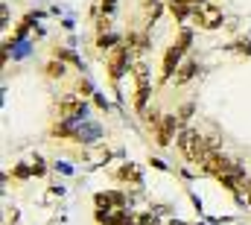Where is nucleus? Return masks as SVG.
Masks as SVG:
<instances>
[{"mask_svg": "<svg viewBox=\"0 0 251 225\" xmlns=\"http://www.w3.org/2000/svg\"><path fill=\"white\" fill-rule=\"evenodd\" d=\"M178 117L176 114H164V120L152 129V135H155V143L158 146H170L173 143V138H178Z\"/></svg>", "mask_w": 251, "mask_h": 225, "instance_id": "obj_6", "label": "nucleus"}, {"mask_svg": "<svg viewBox=\"0 0 251 225\" xmlns=\"http://www.w3.org/2000/svg\"><path fill=\"white\" fill-rule=\"evenodd\" d=\"M184 53H187V50H181L178 44H170V47L164 50V58H161V85H164V82H170V79L176 76V70L181 67Z\"/></svg>", "mask_w": 251, "mask_h": 225, "instance_id": "obj_5", "label": "nucleus"}, {"mask_svg": "<svg viewBox=\"0 0 251 225\" xmlns=\"http://www.w3.org/2000/svg\"><path fill=\"white\" fill-rule=\"evenodd\" d=\"M128 58H131V50L126 44H117L114 50H108V56H105V73H108L111 85H117L120 76L128 70Z\"/></svg>", "mask_w": 251, "mask_h": 225, "instance_id": "obj_3", "label": "nucleus"}, {"mask_svg": "<svg viewBox=\"0 0 251 225\" xmlns=\"http://www.w3.org/2000/svg\"><path fill=\"white\" fill-rule=\"evenodd\" d=\"M114 178L123 181V184H131V187H140L143 184V175H140V169L134 167V164H123V167L114 172Z\"/></svg>", "mask_w": 251, "mask_h": 225, "instance_id": "obj_11", "label": "nucleus"}, {"mask_svg": "<svg viewBox=\"0 0 251 225\" xmlns=\"http://www.w3.org/2000/svg\"><path fill=\"white\" fill-rule=\"evenodd\" d=\"M190 41H193V32L181 27V29H178V35H176V44H178L181 50H190Z\"/></svg>", "mask_w": 251, "mask_h": 225, "instance_id": "obj_17", "label": "nucleus"}, {"mask_svg": "<svg viewBox=\"0 0 251 225\" xmlns=\"http://www.w3.org/2000/svg\"><path fill=\"white\" fill-rule=\"evenodd\" d=\"M134 223H137V225H161V223H158V217H152V214H137V217H134Z\"/></svg>", "mask_w": 251, "mask_h": 225, "instance_id": "obj_20", "label": "nucleus"}, {"mask_svg": "<svg viewBox=\"0 0 251 225\" xmlns=\"http://www.w3.org/2000/svg\"><path fill=\"white\" fill-rule=\"evenodd\" d=\"M94 205H97V208H102V211H117V208H126V193H120V190L97 193V196H94Z\"/></svg>", "mask_w": 251, "mask_h": 225, "instance_id": "obj_9", "label": "nucleus"}, {"mask_svg": "<svg viewBox=\"0 0 251 225\" xmlns=\"http://www.w3.org/2000/svg\"><path fill=\"white\" fill-rule=\"evenodd\" d=\"M53 58H62V61H70V64H79V58L73 56L70 50H62V47H53Z\"/></svg>", "mask_w": 251, "mask_h": 225, "instance_id": "obj_19", "label": "nucleus"}, {"mask_svg": "<svg viewBox=\"0 0 251 225\" xmlns=\"http://www.w3.org/2000/svg\"><path fill=\"white\" fill-rule=\"evenodd\" d=\"M117 44H120V38H117V35H111V32L97 35V47H100V50H114Z\"/></svg>", "mask_w": 251, "mask_h": 225, "instance_id": "obj_16", "label": "nucleus"}, {"mask_svg": "<svg viewBox=\"0 0 251 225\" xmlns=\"http://www.w3.org/2000/svg\"><path fill=\"white\" fill-rule=\"evenodd\" d=\"M246 202H249V205H251V181H249V184H246Z\"/></svg>", "mask_w": 251, "mask_h": 225, "instance_id": "obj_23", "label": "nucleus"}, {"mask_svg": "<svg viewBox=\"0 0 251 225\" xmlns=\"http://www.w3.org/2000/svg\"><path fill=\"white\" fill-rule=\"evenodd\" d=\"M167 6L176 15V21H190L193 18V3H187V0H170Z\"/></svg>", "mask_w": 251, "mask_h": 225, "instance_id": "obj_14", "label": "nucleus"}, {"mask_svg": "<svg viewBox=\"0 0 251 225\" xmlns=\"http://www.w3.org/2000/svg\"><path fill=\"white\" fill-rule=\"evenodd\" d=\"M131 76H134V112L143 114L146 112V103H149V67L143 61H134L131 64Z\"/></svg>", "mask_w": 251, "mask_h": 225, "instance_id": "obj_2", "label": "nucleus"}, {"mask_svg": "<svg viewBox=\"0 0 251 225\" xmlns=\"http://www.w3.org/2000/svg\"><path fill=\"white\" fill-rule=\"evenodd\" d=\"M94 220L100 225H126L128 223V214H126L123 208H117V211H102V208H97Z\"/></svg>", "mask_w": 251, "mask_h": 225, "instance_id": "obj_10", "label": "nucleus"}, {"mask_svg": "<svg viewBox=\"0 0 251 225\" xmlns=\"http://www.w3.org/2000/svg\"><path fill=\"white\" fill-rule=\"evenodd\" d=\"M234 164V158H228V155H222V152H207L204 155V161H201V172L204 175H213V178H219L222 172H228Z\"/></svg>", "mask_w": 251, "mask_h": 225, "instance_id": "obj_8", "label": "nucleus"}, {"mask_svg": "<svg viewBox=\"0 0 251 225\" xmlns=\"http://www.w3.org/2000/svg\"><path fill=\"white\" fill-rule=\"evenodd\" d=\"M170 225H187V223H181V220H173V223H170Z\"/></svg>", "mask_w": 251, "mask_h": 225, "instance_id": "obj_24", "label": "nucleus"}, {"mask_svg": "<svg viewBox=\"0 0 251 225\" xmlns=\"http://www.w3.org/2000/svg\"><path fill=\"white\" fill-rule=\"evenodd\" d=\"M76 114H85V97H79L76 91H67L59 100V106H56V117L59 120H70Z\"/></svg>", "mask_w": 251, "mask_h": 225, "instance_id": "obj_7", "label": "nucleus"}, {"mask_svg": "<svg viewBox=\"0 0 251 225\" xmlns=\"http://www.w3.org/2000/svg\"><path fill=\"white\" fill-rule=\"evenodd\" d=\"M64 73H67V67H64L62 58H53V61L44 64V76L47 79H64Z\"/></svg>", "mask_w": 251, "mask_h": 225, "instance_id": "obj_15", "label": "nucleus"}, {"mask_svg": "<svg viewBox=\"0 0 251 225\" xmlns=\"http://www.w3.org/2000/svg\"><path fill=\"white\" fill-rule=\"evenodd\" d=\"M176 117H178L181 123H187L190 117H193V103H184V106L178 109V114H176Z\"/></svg>", "mask_w": 251, "mask_h": 225, "instance_id": "obj_21", "label": "nucleus"}, {"mask_svg": "<svg viewBox=\"0 0 251 225\" xmlns=\"http://www.w3.org/2000/svg\"><path fill=\"white\" fill-rule=\"evenodd\" d=\"M187 3H193V6H199V3H204V0H187Z\"/></svg>", "mask_w": 251, "mask_h": 225, "instance_id": "obj_25", "label": "nucleus"}, {"mask_svg": "<svg viewBox=\"0 0 251 225\" xmlns=\"http://www.w3.org/2000/svg\"><path fill=\"white\" fill-rule=\"evenodd\" d=\"M193 21H196L201 29H216V27H222V9L204 0V3H199V6H193Z\"/></svg>", "mask_w": 251, "mask_h": 225, "instance_id": "obj_4", "label": "nucleus"}, {"mask_svg": "<svg viewBox=\"0 0 251 225\" xmlns=\"http://www.w3.org/2000/svg\"><path fill=\"white\" fill-rule=\"evenodd\" d=\"M126 47H128L131 53H143V50L149 47V35H146V32H137V29H128V32H126Z\"/></svg>", "mask_w": 251, "mask_h": 225, "instance_id": "obj_12", "label": "nucleus"}, {"mask_svg": "<svg viewBox=\"0 0 251 225\" xmlns=\"http://www.w3.org/2000/svg\"><path fill=\"white\" fill-rule=\"evenodd\" d=\"M44 172H47L44 161H41V158H35V161H32V175H44Z\"/></svg>", "mask_w": 251, "mask_h": 225, "instance_id": "obj_22", "label": "nucleus"}, {"mask_svg": "<svg viewBox=\"0 0 251 225\" xmlns=\"http://www.w3.org/2000/svg\"><path fill=\"white\" fill-rule=\"evenodd\" d=\"M73 91H76L79 97H91V94H94V88H91V82H88V79H76Z\"/></svg>", "mask_w": 251, "mask_h": 225, "instance_id": "obj_18", "label": "nucleus"}, {"mask_svg": "<svg viewBox=\"0 0 251 225\" xmlns=\"http://www.w3.org/2000/svg\"><path fill=\"white\" fill-rule=\"evenodd\" d=\"M176 146H178V155L187 161V164H196L201 167L207 149H204V135H199L196 129H181L178 138H176Z\"/></svg>", "mask_w": 251, "mask_h": 225, "instance_id": "obj_1", "label": "nucleus"}, {"mask_svg": "<svg viewBox=\"0 0 251 225\" xmlns=\"http://www.w3.org/2000/svg\"><path fill=\"white\" fill-rule=\"evenodd\" d=\"M196 73H199V64H196L193 58H187V61H181V67L176 70V76H173V82H176V85L181 88V85H187V82L193 79V76H196Z\"/></svg>", "mask_w": 251, "mask_h": 225, "instance_id": "obj_13", "label": "nucleus"}, {"mask_svg": "<svg viewBox=\"0 0 251 225\" xmlns=\"http://www.w3.org/2000/svg\"><path fill=\"white\" fill-rule=\"evenodd\" d=\"M199 225H201V223H199Z\"/></svg>", "mask_w": 251, "mask_h": 225, "instance_id": "obj_26", "label": "nucleus"}]
</instances>
